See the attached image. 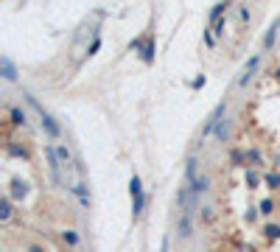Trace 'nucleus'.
I'll use <instances>...</instances> for the list:
<instances>
[{
	"mask_svg": "<svg viewBox=\"0 0 280 252\" xmlns=\"http://www.w3.org/2000/svg\"><path fill=\"white\" fill-rule=\"evenodd\" d=\"M177 230H179V235H182V238H190V235H193V221H190V213H182V216H179Z\"/></svg>",
	"mask_w": 280,
	"mask_h": 252,
	"instance_id": "obj_7",
	"label": "nucleus"
},
{
	"mask_svg": "<svg viewBox=\"0 0 280 252\" xmlns=\"http://www.w3.org/2000/svg\"><path fill=\"white\" fill-rule=\"evenodd\" d=\"M246 182H249V185H252V188H255V185L261 182V177H258L255 171H249V174H246Z\"/></svg>",
	"mask_w": 280,
	"mask_h": 252,
	"instance_id": "obj_23",
	"label": "nucleus"
},
{
	"mask_svg": "<svg viewBox=\"0 0 280 252\" xmlns=\"http://www.w3.org/2000/svg\"><path fill=\"white\" fill-rule=\"evenodd\" d=\"M28 104H31L34 109H37V112H39V118H42V129H45V132H48V135H51V138H59V135H62V129H59V124H56L54 118H51V115L45 112L42 107H39V101H37V98H31V95H28Z\"/></svg>",
	"mask_w": 280,
	"mask_h": 252,
	"instance_id": "obj_1",
	"label": "nucleus"
},
{
	"mask_svg": "<svg viewBox=\"0 0 280 252\" xmlns=\"http://www.w3.org/2000/svg\"><path fill=\"white\" fill-rule=\"evenodd\" d=\"M205 45L213 48V34H210V31H205Z\"/></svg>",
	"mask_w": 280,
	"mask_h": 252,
	"instance_id": "obj_27",
	"label": "nucleus"
},
{
	"mask_svg": "<svg viewBox=\"0 0 280 252\" xmlns=\"http://www.w3.org/2000/svg\"><path fill=\"white\" fill-rule=\"evenodd\" d=\"M73 194L78 196L81 207H84V210H90V191H87V185H84V182H78L76 188H73Z\"/></svg>",
	"mask_w": 280,
	"mask_h": 252,
	"instance_id": "obj_9",
	"label": "nucleus"
},
{
	"mask_svg": "<svg viewBox=\"0 0 280 252\" xmlns=\"http://www.w3.org/2000/svg\"><path fill=\"white\" fill-rule=\"evenodd\" d=\"M45 154H48V168H51V177H54L56 185H65V177H62V160H59V154H56V146H48L45 149Z\"/></svg>",
	"mask_w": 280,
	"mask_h": 252,
	"instance_id": "obj_2",
	"label": "nucleus"
},
{
	"mask_svg": "<svg viewBox=\"0 0 280 252\" xmlns=\"http://www.w3.org/2000/svg\"><path fill=\"white\" fill-rule=\"evenodd\" d=\"M263 235H266L269 241H280V227L278 224H266V227H263Z\"/></svg>",
	"mask_w": 280,
	"mask_h": 252,
	"instance_id": "obj_18",
	"label": "nucleus"
},
{
	"mask_svg": "<svg viewBox=\"0 0 280 252\" xmlns=\"http://www.w3.org/2000/svg\"><path fill=\"white\" fill-rule=\"evenodd\" d=\"M224 112H227V101H219V104H216V109L210 112V118L205 121V129H202V138L199 140H205L210 132H216V126H219V121L224 118Z\"/></svg>",
	"mask_w": 280,
	"mask_h": 252,
	"instance_id": "obj_3",
	"label": "nucleus"
},
{
	"mask_svg": "<svg viewBox=\"0 0 280 252\" xmlns=\"http://www.w3.org/2000/svg\"><path fill=\"white\" fill-rule=\"evenodd\" d=\"M62 241H65L67 247H76V244H78V233H76V230H65V233H62Z\"/></svg>",
	"mask_w": 280,
	"mask_h": 252,
	"instance_id": "obj_19",
	"label": "nucleus"
},
{
	"mask_svg": "<svg viewBox=\"0 0 280 252\" xmlns=\"http://www.w3.org/2000/svg\"><path fill=\"white\" fill-rule=\"evenodd\" d=\"M249 17H252V12L244 6V9H241V20H244V23H249Z\"/></svg>",
	"mask_w": 280,
	"mask_h": 252,
	"instance_id": "obj_25",
	"label": "nucleus"
},
{
	"mask_svg": "<svg viewBox=\"0 0 280 252\" xmlns=\"http://www.w3.org/2000/svg\"><path fill=\"white\" fill-rule=\"evenodd\" d=\"M196 177H199V162H196V157H188V162H185V180H188V185Z\"/></svg>",
	"mask_w": 280,
	"mask_h": 252,
	"instance_id": "obj_8",
	"label": "nucleus"
},
{
	"mask_svg": "<svg viewBox=\"0 0 280 252\" xmlns=\"http://www.w3.org/2000/svg\"><path fill=\"white\" fill-rule=\"evenodd\" d=\"M258 65H261V54H255V56H252V59H249V62L244 65V70H241V79H238V87H246V84L252 81V76H255Z\"/></svg>",
	"mask_w": 280,
	"mask_h": 252,
	"instance_id": "obj_5",
	"label": "nucleus"
},
{
	"mask_svg": "<svg viewBox=\"0 0 280 252\" xmlns=\"http://www.w3.org/2000/svg\"><path fill=\"white\" fill-rule=\"evenodd\" d=\"M56 154H59V160H62V165H65V168L76 165V160H73V154L67 151V146H56Z\"/></svg>",
	"mask_w": 280,
	"mask_h": 252,
	"instance_id": "obj_12",
	"label": "nucleus"
},
{
	"mask_svg": "<svg viewBox=\"0 0 280 252\" xmlns=\"http://www.w3.org/2000/svg\"><path fill=\"white\" fill-rule=\"evenodd\" d=\"M246 160H249V162H261V154L252 149V151H246Z\"/></svg>",
	"mask_w": 280,
	"mask_h": 252,
	"instance_id": "obj_24",
	"label": "nucleus"
},
{
	"mask_svg": "<svg viewBox=\"0 0 280 252\" xmlns=\"http://www.w3.org/2000/svg\"><path fill=\"white\" fill-rule=\"evenodd\" d=\"M230 6H233V0H224V3H216V6H213V12H210V23H216V20H222V14L227 12Z\"/></svg>",
	"mask_w": 280,
	"mask_h": 252,
	"instance_id": "obj_10",
	"label": "nucleus"
},
{
	"mask_svg": "<svg viewBox=\"0 0 280 252\" xmlns=\"http://www.w3.org/2000/svg\"><path fill=\"white\" fill-rule=\"evenodd\" d=\"M263 182H266V188H280V174L278 171H272L263 177Z\"/></svg>",
	"mask_w": 280,
	"mask_h": 252,
	"instance_id": "obj_20",
	"label": "nucleus"
},
{
	"mask_svg": "<svg viewBox=\"0 0 280 252\" xmlns=\"http://www.w3.org/2000/svg\"><path fill=\"white\" fill-rule=\"evenodd\" d=\"M275 207H278V202L266 199V202H261V213H263V216H269V213H275Z\"/></svg>",
	"mask_w": 280,
	"mask_h": 252,
	"instance_id": "obj_21",
	"label": "nucleus"
},
{
	"mask_svg": "<svg viewBox=\"0 0 280 252\" xmlns=\"http://www.w3.org/2000/svg\"><path fill=\"white\" fill-rule=\"evenodd\" d=\"M31 252H42V250H39V247H31Z\"/></svg>",
	"mask_w": 280,
	"mask_h": 252,
	"instance_id": "obj_29",
	"label": "nucleus"
},
{
	"mask_svg": "<svg viewBox=\"0 0 280 252\" xmlns=\"http://www.w3.org/2000/svg\"><path fill=\"white\" fill-rule=\"evenodd\" d=\"M278 31H280V20H275V25L266 31V36H263V45L266 48H272L275 45V39H278Z\"/></svg>",
	"mask_w": 280,
	"mask_h": 252,
	"instance_id": "obj_16",
	"label": "nucleus"
},
{
	"mask_svg": "<svg viewBox=\"0 0 280 252\" xmlns=\"http://www.w3.org/2000/svg\"><path fill=\"white\" fill-rule=\"evenodd\" d=\"M11 213H14V210H11V199L9 196H3V202H0V221L6 224V221L11 218Z\"/></svg>",
	"mask_w": 280,
	"mask_h": 252,
	"instance_id": "obj_14",
	"label": "nucleus"
},
{
	"mask_svg": "<svg viewBox=\"0 0 280 252\" xmlns=\"http://www.w3.org/2000/svg\"><path fill=\"white\" fill-rule=\"evenodd\" d=\"M230 160H233V165H241V162L246 160V154H244V151H238V149H235L233 154H230Z\"/></svg>",
	"mask_w": 280,
	"mask_h": 252,
	"instance_id": "obj_22",
	"label": "nucleus"
},
{
	"mask_svg": "<svg viewBox=\"0 0 280 252\" xmlns=\"http://www.w3.org/2000/svg\"><path fill=\"white\" fill-rule=\"evenodd\" d=\"M190 188H193L196 194H205V191H210V180H207V177L202 174V177H196V180L190 182Z\"/></svg>",
	"mask_w": 280,
	"mask_h": 252,
	"instance_id": "obj_13",
	"label": "nucleus"
},
{
	"mask_svg": "<svg viewBox=\"0 0 280 252\" xmlns=\"http://www.w3.org/2000/svg\"><path fill=\"white\" fill-rule=\"evenodd\" d=\"M199 87H205V76H199V79L193 81V90H199Z\"/></svg>",
	"mask_w": 280,
	"mask_h": 252,
	"instance_id": "obj_28",
	"label": "nucleus"
},
{
	"mask_svg": "<svg viewBox=\"0 0 280 252\" xmlns=\"http://www.w3.org/2000/svg\"><path fill=\"white\" fill-rule=\"evenodd\" d=\"M98 48H101V39H95V42H93V45H90V51H87V54H90V56H93V54H95V51H98Z\"/></svg>",
	"mask_w": 280,
	"mask_h": 252,
	"instance_id": "obj_26",
	"label": "nucleus"
},
{
	"mask_svg": "<svg viewBox=\"0 0 280 252\" xmlns=\"http://www.w3.org/2000/svg\"><path fill=\"white\" fill-rule=\"evenodd\" d=\"M0 65H3V76H6L9 81H14V79H17V70H14V65H11V59H9V56H3V59H0Z\"/></svg>",
	"mask_w": 280,
	"mask_h": 252,
	"instance_id": "obj_15",
	"label": "nucleus"
},
{
	"mask_svg": "<svg viewBox=\"0 0 280 252\" xmlns=\"http://www.w3.org/2000/svg\"><path fill=\"white\" fill-rule=\"evenodd\" d=\"M275 76H278V79H280V68H278V73H275Z\"/></svg>",
	"mask_w": 280,
	"mask_h": 252,
	"instance_id": "obj_30",
	"label": "nucleus"
},
{
	"mask_svg": "<svg viewBox=\"0 0 280 252\" xmlns=\"http://www.w3.org/2000/svg\"><path fill=\"white\" fill-rule=\"evenodd\" d=\"M177 202H179V207H182V213H193V210H196V191H193L190 185L179 188V191H177Z\"/></svg>",
	"mask_w": 280,
	"mask_h": 252,
	"instance_id": "obj_4",
	"label": "nucleus"
},
{
	"mask_svg": "<svg viewBox=\"0 0 280 252\" xmlns=\"http://www.w3.org/2000/svg\"><path fill=\"white\" fill-rule=\"evenodd\" d=\"M9 115H11V124L14 126H25V112H22L20 107H11Z\"/></svg>",
	"mask_w": 280,
	"mask_h": 252,
	"instance_id": "obj_17",
	"label": "nucleus"
},
{
	"mask_svg": "<svg viewBox=\"0 0 280 252\" xmlns=\"http://www.w3.org/2000/svg\"><path fill=\"white\" fill-rule=\"evenodd\" d=\"M143 62L146 65H151L154 62V36H149L143 42Z\"/></svg>",
	"mask_w": 280,
	"mask_h": 252,
	"instance_id": "obj_11",
	"label": "nucleus"
},
{
	"mask_svg": "<svg viewBox=\"0 0 280 252\" xmlns=\"http://www.w3.org/2000/svg\"><path fill=\"white\" fill-rule=\"evenodd\" d=\"M213 135H216V140H222V143H227V140L233 138V121H227V118H222Z\"/></svg>",
	"mask_w": 280,
	"mask_h": 252,
	"instance_id": "obj_6",
	"label": "nucleus"
}]
</instances>
